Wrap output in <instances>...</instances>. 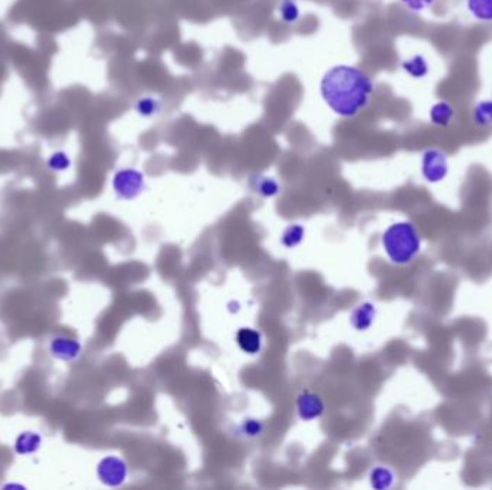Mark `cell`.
<instances>
[{
	"mask_svg": "<svg viewBox=\"0 0 492 490\" xmlns=\"http://www.w3.org/2000/svg\"><path fill=\"white\" fill-rule=\"evenodd\" d=\"M420 173L430 185L443 181L449 174V160L446 153L438 147L426 149L420 157Z\"/></svg>",
	"mask_w": 492,
	"mask_h": 490,
	"instance_id": "cell-3",
	"label": "cell"
},
{
	"mask_svg": "<svg viewBox=\"0 0 492 490\" xmlns=\"http://www.w3.org/2000/svg\"><path fill=\"white\" fill-rule=\"evenodd\" d=\"M279 12L285 22H295L300 16L298 6L294 0H282V3L279 5Z\"/></svg>",
	"mask_w": 492,
	"mask_h": 490,
	"instance_id": "cell-19",
	"label": "cell"
},
{
	"mask_svg": "<svg viewBox=\"0 0 492 490\" xmlns=\"http://www.w3.org/2000/svg\"><path fill=\"white\" fill-rule=\"evenodd\" d=\"M113 190L121 200H133L145 190V176L136 169H121L113 177Z\"/></svg>",
	"mask_w": 492,
	"mask_h": 490,
	"instance_id": "cell-4",
	"label": "cell"
},
{
	"mask_svg": "<svg viewBox=\"0 0 492 490\" xmlns=\"http://www.w3.org/2000/svg\"><path fill=\"white\" fill-rule=\"evenodd\" d=\"M305 236V230L301 224H291L290 228H286L281 236V243L285 248H295L302 242Z\"/></svg>",
	"mask_w": 492,
	"mask_h": 490,
	"instance_id": "cell-16",
	"label": "cell"
},
{
	"mask_svg": "<svg viewBox=\"0 0 492 490\" xmlns=\"http://www.w3.org/2000/svg\"><path fill=\"white\" fill-rule=\"evenodd\" d=\"M375 85L363 71L350 65H338L328 71L321 81L324 101L336 114L350 118L370 101Z\"/></svg>",
	"mask_w": 492,
	"mask_h": 490,
	"instance_id": "cell-1",
	"label": "cell"
},
{
	"mask_svg": "<svg viewBox=\"0 0 492 490\" xmlns=\"http://www.w3.org/2000/svg\"><path fill=\"white\" fill-rule=\"evenodd\" d=\"M438 0H400V3L412 13H422L432 8Z\"/></svg>",
	"mask_w": 492,
	"mask_h": 490,
	"instance_id": "cell-21",
	"label": "cell"
},
{
	"mask_svg": "<svg viewBox=\"0 0 492 490\" xmlns=\"http://www.w3.org/2000/svg\"><path fill=\"white\" fill-rule=\"evenodd\" d=\"M239 348L248 355H256L262 350V337L254 328H240L236 334Z\"/></svg>",
	"mask_w": 492,
	"mask_h": 490,
	"instance_id": "cell-11",
	"label": "cell"
},
{
	"mask_svg": "<svg viewBox=\"0 0 492 490\" xmlns=\"http://www.w3.org/2000/svg\"><path fill=\"white\" fill-rule=\"evenodd\" d=\"M470 119L478 130L492 128V98L477 101L470 111Z\"/></svg>",
	"mask_w": 492,
	"mask_h": 490,
	"instance_id": "cell-10",
	"label": "cell"
},
{
	"mask_svg": "<svg viewBox=\"0 0 492 490\" xmlns=\"http://www.w3.org/2000/svg\"><path fill=\"white\" fill-rule=\"evenodd\" d=\"M40 446H42V436H40L38 432L26 430L16 437L13 450L19 456H32L38 453Z\"/></svg>",
	"mask_w": 492,
	"mask_h": 490,
	"instance_id": "cell-9",
	"label": "cell"
},
{
	"mask_svg": "<svg viewBox=\"0 0 492 490\" xmlns=\"http://www.w3.org/2000/svg\"><path fill=\"white\" fill-rule=\"evenodd\" d=\"M370 483L375 489H388L395 483V475L386 466H376L370 472Z\"/></svg>",
	"mask_w": 492,
	"mask_h": 490,
	"instance_id": "cell-15",
	"label": "cell"
},
{
	"mask_svg": "<svg viewBox=\"0 0 492 490\" xmlns=\"http://www.w3.org/2000/svg\"><path fill=\"white\" fill-rule=\"evenodd\" d=\"M48 351L58 361L72 362L81 357L82 345L76 338L64 334H58L49 339Z\"/></svg>",
	"mask_w": 492,
	"mask_h": 490,
	"instance_id": "cell-6",
	"label": "cell"
},
{
	"mask_svg": "<svg viewBox=\"0 0 492 490\" xmlns=\"http://www.w3.org/2000/svg\"><path fill=\"white\" fill-rule=\"evenodd\" d=\"M71 157L65 151H55L47 160L48 169L54 173H64L71 167Z\"/></svg>",
	"mask_w": 492,
	"mask_h": 490,
	"instance_id": "cell-17",
	"label": "cell"
},
{
	"mask_svg": "<svg viewBox=\"0 0 492 490\" xmlns=\"http://www.w3.org/2000/svg\"><path fill=\"white\" fill-rule=\"evenodd\" d=\"M158 108H160L158 102L154 101L153 98H141L136 104L137 112L142 117H151V115L157 114Z\"/></svg>",
	"mask_w": 492,
	"mask_h": 490,
	"instance_id": "cell-20",
	"label": "cell"
},
{
	"mask_svg": "<svg viewBox=\"0 0 492 490\" xmlns=\"http://www.w3.org/2000/svg\"><path fill=\"white\" fill-rule=\"evenodd\" d=\"M376 316V306L372 302H363L353 311L350 321L357 331H367Z\"/></svg>",
	"mask_w": 492,
	"mask_h": 490,
	"instance_id": "cell-12",
	"label": "cell"
},
{
	"mask_svg": "<svg viewBox=\"0 0 492 490\" xmlns=\"http://www.w3.org/2000/svg\"><path fill=\"white\" fill-rule=\"evenodd\" d=\"M298 414L304 421H311L318 419L324 412V404L321 398L310 391H305L298 397Z\"/></svg>",
	"mask_w": 492,
	"mask_h": 490,
	"instance_id": "cell-8",
	"label": "cell"
},
{
	"mask_svg": "<svg viewBox=\"0 0 492 490\" xmlns=\"http://www.w3.org/2000/svg\"><path fill=\"white\" fill-rule=\"evenodd\" d=\"M400 67L410 78L413 79H423L430 72V65L427 62L426 56L420 53L406 58Z\"/></svg>",
	"mask_w": 492,
	"mask_h": 490,
	"instance_id": "cell-14",
	"label": "cell"
},
{
	"mask_svg": "<svg viewBox=\"0 0 492 490\" xmlns=\"http://www.w3.org/2000/svg\"><path fill=\"white\" fill-rule=\"evenodd\" d=\"M455 119V108L446 99H439L434 102L429 110L430 124L436 128H446Z\"/></svg>",
	"mask_w": 492,
	"mask_h": 490,
	"instance_id": "cell-7",
	"label": "cell"
},
{
	"mask_svg": "<svg viewBox=\"0 0 492 490\" xmlns=\"http://www.w3.org/2000/svg\"><path fill=\"white\" fill-rule=\"evenodd\" d=\"M465 9L475 22L492 24V0H465Z\"/></svg>",
	"mask_w": 492,
	"mask_h": 490,
	"instance_id": "cell-13",
	"label": "cell"
},
{
	"mask_svg": "<svg viewBox=\"0 0 492 490\" xmlns=\"http://www.w3.org/2000/svg\"><path fill=\"white\" fill-rule=\"evenodd\" d=\"M127 464L117 456H106L97 464L98 480L108 487H118L127 480Z\"/></svg>",
	"mask_w": 492,
	"mask_h": 490,
	"instance_id": "cell-5",
	"label": "cell"
},
{
	"mask_svg": "<svg viewBox=\"0 0 492 490\" xmlns=\"http://www.w3.org/2000/svg\"><path fill=\"white\" fill-rule=\"evenodd\" d=\"M240 428H242V433H245L246 437H256L263 430V425L256 420H245Z\"/></svg>",
	"mask_w": 492,
	"mask_h": 490,
	"instance_id": "cell-22",
	"label": "cell"
},
{
	"mask_svg": "<svg viewBox=\"0 0 492 490\" xmlns=\"http://www.w3.org/2000/svg\"><path fill=\"white\" fill-rule=\"evenodd\" d=\"M382 243L387 259L397 267L412 263L422 248L420 236L410 221L391 224L383 233Z\"/></svg>",
	"mask_w": 492,
	"mask_h": 490,
	"instance_id": "cell-2",
	"label": "cell"
},
{
	"mask_svg": "<svg viewBox=\"0 0 492 490\" xmlns=\"http://www.w3.org/2000/svg\"><path fill=\"white\" fill-rule=\"evenodd\" d=\"M279 187L278 183L274 178H268V177H262L258 180L256 185V192L263 196V197H272L278 193Z\"/></svg>",
	"mask_w": 492,
	"mask_h": 490,
	"instance_id": "cell-18",
	"label": "cell"
}]
</instances>
